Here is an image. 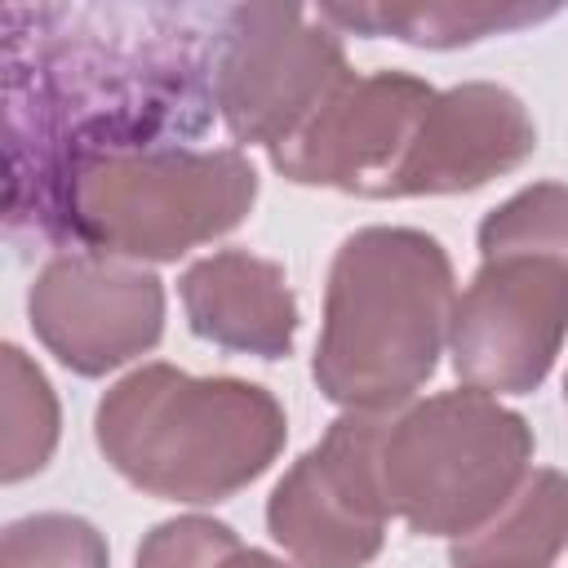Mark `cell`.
Wrapping results in <instances>:
<instances>
[{
  "mask_svg": "<svg viewBox=\"0 0 568 568\" xmlns=\"http://www.w3.org/2000/svg\"><path fill=\"white\" fill-rule=\"evenodd\" d=\"M453 306V262L430 231L359 226L328 262L311 355L320 395L346 413H395L435 377Z\"/></svg>",
  "mask_w": 568,
  "mask_h": 568,
  "instance_id": "1",
  "label": "cell"
},
{
  "mask_svg": "<svg viewBox=\"0 0 568 568\" xmlns=\"http://www.w3.org/2000/svg\"><path fill=\"white\" fill-rule=\"evenodd\" d=\"M93 439L106 466L146 497L213 506L275 466L288 417L257 382L142 364L98 399Z\"/></svg>",
  "mask_w": 568,
  "mask_h": 568,
  "instance_id": "2",
  "label": "cell"
},
{
  "mask_svg": "<svg viewBox=\"0 0 568 568\" xmlns=\"http://www.w3.org/2000/svg\"><path fill=\"white\" fill-rule=\"evenodd\" d=\"M62 222L93 253L124 262H178L235 231L257 200L248 155L178 142H80L62 173Z\"/></svg>",
  "mask_w": 568,
  "mask_h": 568,
  "instance_id": "3",
  "label": "cell"
},
{
  "mask_svg": "<svg viewBox=\"0 0 568 568\" xmlns=\"http://www.w3.org/2000/svg\"><path fill=\"white\" fill-rule=\"evenodd\" d=\"M532 470V426L484 390H439L382 435V488L390 515L422 537L484 528Z\"/></svg>",
  "mask_w": 568,
  "mask_h": 568,
  "instance_id": "4",
  "label": "cell"
},
{
  "mask_svg": "<svg viewBox=\"0 0 568 568\" xmlns=\"http://www.w3.org/2000/svg\"><path fill=\"white\" fill-rule=\"evenodd\" d=\"M342 36L324 13L244 4L231 9L213 58V102L235 142L284 146L351 80Z\"/></svg>",
  "mask_w": 568,
  "mask_h": 568,
  "instance_id": "5",
  "label": "cell"
},
{
  "mask_svg": "<svg viewBox=\"0 0 568 568\" xmlns=\"http://www.w3.org/2000/svg\"><path fill=\"white\" fill-rule=\"evenodd\" d=\"M390 413H342L266 497V532L297 568H364L386 541L382 435Z\"/></svg>",
  "mask_w": 568,
  "mask_h": 568,
  "instance_id": "6",
  "label": "cell"
},
{
  "mask_svg": "<svg viewBox=\"0 0 568 568\" xmlns=\"http://www.w3.org/2000/svg\"><path fill=\"white\" fill-rule=\"evenodd\" d=\"M568 337V262L506 253L479 262L453 306L448 355L462 386L532 395Z\"/></svg>",
  "mask_w": 568,
  "mask_h": 568,
  "instance_id": "7",
  "label": "cell"
},
{
  "mask_svg": "<svg viewBox=\"0 0 568 568\" xmlns=\"http://www.w3.org/2000/svg\"><path fill=\"white\" fill-rule=\"evenodd\" d=\"M40 346L75 377H102L146 355L164 333V280L106 253H58L27 288Z\"/></svg>",
  "mask_w": 568,
  "mask_h": 568,
  "instance_id": "8",
  "label": "cell"
},
{
  "mask_svg": "<svg viewBox=\"0 0 568 568\" xmlns=\"http://www.w3.org/2000/svg\"><path fill=\"white\" fill-rule=\"evenodd\" d=\"M430 102L435 89L413 71L351 75L297 138L266 151L271 169L297 186L382 200V186Z\"/></svg>",
  "mask_w": 568,
  "mask_h": 568,
  "instance_id": "9",
  "label": "cell"
},
{
  "mask_svg": "<svg viewBox=\"0 0 568 568\" xmlns=\"http://www.w3.org/2000/svg\"><path fill=\"white\" fill-rule=\"evenodd\" d=\"M537 151V124L519 93L493 80H466L426 106L382 200L466 195L519 169Z\"/></svg>",
  "mask_w": 568,
  "mask_h": 568,
  "instance_id": "10",
  "label": "cell"
},
{
  "mask_svg": "<svg viewBox=\"0 0 568 568\" xmlns=\"http://www.w3.org/2000/svg\"><path fill=\"white\" fill-rule=\"evenodd\" d=\"M195 337L257 359H288L297 342V297L280 262L248 248H217L178 280Z\"/></svg>",
  "mask_w": 568,
  "mask_h": 568,
  "instance_id": "11",
  "label": "cell"
},
{
  "mask_svg": "<svg viewBox=\"0 0 568 568\" xmlns=\"http://www.w3.org/2000/svg\"><path fill=\"white\" fill-rule=\"evenodd\" d=\"M568 546V475L532 466L515 497L475 532L457 537L453 568H550Z\"/></svg>",
  "mask_w": 568,
  "mask_h": 568,
  "instance_id": "12",
  "label": "cell"
},
{
  "mask_svg": "<svg viewBox=\"0 0 568 568\" xmlns=\"http://www.w3.org/2000/svg\"><path fill=\"white\" fill-rule=\"evenodd\" d=\"M320 13L351 31L395 36V40L422 44V49H457V44H475L484 36L550 18L555 9H528V4H364V9H346V4H328Z\"/></svg>",
  "mask_w": 568,
  "mask_h": 568,
  "instance_id": "13",
  "label": "cell"
},
{
  "mask_svg": "<svg viewBox=\"0 0 568 568\" xmlns=\"http://www.w3.org/2000/svg\"><path fill=\"white\" fill-rule=\"evenodd\" d=\"M0 386H4V395H0V417H4L0 479L18 484L49 466L58 435H62V408H58L49 377L13 342H4V351H0Z\"/></svg>",
  "mask_w": 568,
  "mask_h": 568,
  "instance_id": "14",
  "label": "cell"
},
{
  "mask_svg": "<svg viewBox=\"0 0 568 568\" xmlns=\"http://www.w3.org/2000/svg\"><path fill=\"white\" fill-rule=\"evenodd\" d=\"M479 257L506 253H537L568 262V186L564 182H532L501 200L479 222Z\"/></svg>",
  "mask_w": 568,
  "mask_h": 568,
  "instance_id": "15",
  "label": "cell"
},
{
  "mask_svg": "<svg viewBox=\"0 0 568 568\" xmlns=\"http://www.w3.org/2000/svg\"><path fill=\"white\" fill-rule=\"evenodd\" d=\"M0 568H111L106 537L67 510L22 515L0 537Z\"/></svg>",
  "mask_w": 568,
  "mask_h": 568,
  "instance_id": "16",
  "label": "cell"
},
{
  "mask_svg": "<svg viewBox=\"0 0 568 568\" xmlns=\"http://www.w3.org/2000/svg\"><path fill=\"white\" fill-rule=\"evenodd\" d=\"M235 528L209 515H178L155 524L142 546L133 568H209L226 546H235Z\"/></svg>",
  "mask_w": 568,
  "mask_h": 568,
  "instance_id": "17",
  "label": "cell"
},
{
  "mask_svg": "<svg viewBox=\"0 0 568 568\" xmlns=\"http://www.w3.org/2000/svg\"><path fill=\"white\" fill-rule=\"evenodd\" d=\"M209 568H293V564H284V559H275V555H266V550H257V546L235 541V546H226Z\"/></svg>",
  "mask_w": 568,
  "mask_h": 568,
  "instance_id": "18",
  "label": "cell"
},
{
  "mask_svg": "<svg viewBox=\"0 0 568 568\" xmlns=\"http://www.w3.org/2000/svg\"><path fill=\"white\" fill-rule=\"evenodd\" d=\"M564 404H568V377H564Z\"/></svg>",
  "mask_w": 568,
  "mask_h": 568,
  "instance_id": "19",
  "label": "cell"
}]
</instances>
